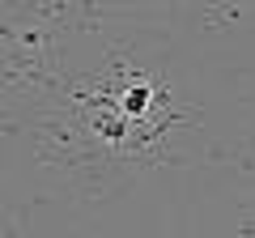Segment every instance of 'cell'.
Listing matches in <instances>:
<instances>
[{"mask_svg": "<svg viewBox=\"0 0 255 238\" xmlns=\"http://www.w3.org/2000/svg\"><path fill=\"white\" fill-rule=\"evenodd\" d=\"M149 107H153V90H149L145 81H136L132 90H124V98H119V111H124V119H140Z\"/></svg>", "mask_w": 255, "mask_h": 238, "instance_id": "6da1fadb", "label": "cell"}]
</instances>
